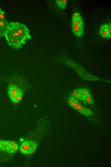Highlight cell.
I'll return each mask as SVG.
<instances>
[{
    "mask_svg": "<svg viewBox=\"0 0 111 167\" xmlns=\"http://www.w3.org/2000/svg\"><path fill=\"white\" fill-rule=\"evenodd\" d=\"M68 103L73 108L83 115L90 117L92 115V112L90 109L83 106L80 104L78 100L72 97L70 98Z\"/></svg>",
    "mask_w": 111,
    "mask_h": 167,
    "instance_id": "cell-5",
    "label": "cell"
},
{
    "mask_svg": "<svg viewBox=\"0 0 111 167\" xmlns=\"http://www.w3.org/2000/svg\"><path fill=\"white\" fill-rule=\"evenodd\" d=\"M38 147L37 142L31 140H26L22 143L20 151L23 154L30 155L34 153Z\"/></svg>",
    "mask_w": 111,
    "mask_h": 167,
    "instance_id": "cell-4",
    "label": "cell"
},
{
    "mask_svg": "<svg viewBox=\"0 0 111 167\" xmlns=\"http://www.w3.org/2000/svg\"><path fill=\"white\" fill-rule=\"evenodd\" d=\"M72 28L75 36L81 37L84 33V23L81 15L78 12L74 13L72 17Z\"/></svg>",
    "mask_w": 111,
    "mask_h": 167,
    "instance_id": "cell-2",
    "label": "cell"
},
{
    "mask_svg": "<svg viewBox=\"0 0 111 167\" xmlns=\"http://www.w3.org/2000/svg\"><path fill=\"white\" fill-rule=\"evenodd\" d=\"M6 16L5 12L0 8V20H6Z\"/></svg>",
    "mask_w": 111,
    "mask_h": 167,
    "instance_id": "cell-14",
    "label": "cell"
},
{
    "mask_svg": "<svg viewBox=\"0 0 111 167\" xmlns=\"http://www.w3.org/2000/svg\"><path fill=\"white\" fill-rule=\"evenodd\" d=\"M72 97L77 99V100L83 101V99L82 98L80 94L79 93V89H77L74 90L72 94Z\"/></svg>",
    "mask_w": 111,
    "mask_h": 167,
    "instance_id": "cell-11",
    "label": "cell"
},
{
    "mask_svg": "<svg viewBox=\"0 0 111 167\" xmlns=\"http://www.w3.org/2000/svg\"><path fill=\"white\" fill-rule=\"evenodd\" d=\"M5 36L8 45L16 49L21 48L32 37L25 25L14 22L10 23Z\"/></svg>",
    "mask_w": 111,
    "mask_h": 167,
    "instance_id": "cell-1",
    "label": "cell"
},
{
    "mask_svg": "<svg viewBox=\"0 0 111 167\" xmlns=\"http://www.w3.org/2000/svg\"><path fill=\"white\" fill-rule=\"evenodd\" d=\"M111 23H105L102 25L100 29L101 36L106 39L111 38Z\"/></svg>",
    "mask_w": 111,
    "mask_h": 167,
    "instance_id": "cell-6",
    "label": "cell"
},
{
    "mask_svg": "<svg viewBox=\"0 0 111 167\" xmlns=\"http://www.w3.org/2000/svg\"><path fill=\"white\" fill-rule=\"evenodd\" d=\"M10 23L6 20H0V37L5 36Z\"/></svg>",
    "mask_w": 111,
    "mask_h": 167,
    "instance_id": "cell-7",
    "label": "cell"
},
{
    "mask_svg": "<svg viewBox=\"0 0 111 167\" xmlns=\"http://www.w3.org/2000/svg\"><path fill=\"white\" fill-rule=\"evenodd\" d=\"M8 149L7 153L10 154H14L15 153L18 149V146L17 144L14 142L8 141Z\"/></svg>",
    "mask_w": 111,
    "mask_h": 167,
    "instance_id": "cell-8",
    "label": "cell"
},
{
    "mask_svg": "<svg viewBox=\"0 0 111 167\" xmlns=\"http://www.w3.org/2000/svg\"><path fill=\"white\" fill-rule=\"evenodd\" d=\"M79 93L83 99L87 95L90 94V92L87 89H79Z\"/></svg>",
    "mask_w": 111,
    "mask_h": 167,
    "instance_id": "cell-12",
    "label": "cell"
},
{
    "mask_svg": "<svg viewBox=\"0 0 111 167\" xmlns=\"http://www.w3.org/2000/svg\"><path fill=\"white\" fill-rule=\"evenodd\" d=\"M8 149V140H2L0 141V151L7 152Z\"/></svg>",
    "mask_w": 111,
    "mask_h": 167,
    "instance_id": "cell-9",
    "label": "cell"
},
{
    "mask_svg": "<svg viewBox=\"0 0 111 167\" xmlns=\"http://www.w3.org/2000/svg\"><path fill=\"white\" fill-rule=\"evenodd\" d=\"M7 92L10 100L14 104L18 103L23 98V92L19 87L15 84L9 85Z\"/></svg>",
    "mask_w": 111,
    "mask_h": 167,
    "instance_id": "cell-3",
    "label": "cell"
},
{
    "mask_svg": "<svg viewBox=\"0 0 111 167\" xmlns=\"http://www.w3.org/2000/svg\"><path fill=\"white\" fill-rule=\"evenodd\" d=\"M83 101L88 104H92L93 103V99L91 94H90L86 96L84 98Z\"/></svg>",
    "mask_w": 111,
    "mask_h": 167,
    "instance_id": "cell-13",
    "label": "cell"
},
{
    "mask_svg": "<svg viewBox=\"0 0 111 167\" xmlns=\"http://www.w3.org/2000/svg\"><path fill=\"white\" fill-rule=\"evenodd\" d=\"M55 2L59 7L64 9L67 5L68 1V0H57Z\"/></svg>",
    "mask_w": 111,
    "mask_h": 167,
    "instance_id": "cell-10",
    "label": "cell"
}]
</instances>
